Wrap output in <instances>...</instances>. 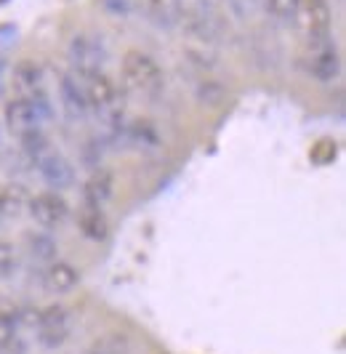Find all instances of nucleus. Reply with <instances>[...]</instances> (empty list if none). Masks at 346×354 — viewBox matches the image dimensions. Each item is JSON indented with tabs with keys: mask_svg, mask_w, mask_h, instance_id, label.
<instances>
[{
	"mask_svg": "<svg viewBox=\"0 0 346 354\" xmlns=\"http://www.w3.org/2000/svg\"><path fill=\"white\" fill-rule=\"evenodd\" d=\"M102 6L112 17H125L131 11V0H102Z\"/></svg>",
	"mask_w": 346,
	"mask_h": 354,
	"instance_id": "4be33fe9",
	"label": "nucleus"
},
{
	"mask_svg": "<svg viewBox=\"0 0 346 354\" xmlns=\"http://www.w3.org/2000/svg\"><path fill=\"white\" fill-rule=\"evenodd\" d=\"M0 3H8V0H0Z\"/></svg>",
	"mask_w": 346,
	"mask_h": 354,
	"instance_id": "5701e85b",
	"label": "nucleus"
},
{
	"mask_svg": "<svg viewBox=\"0 0 346 354\" xmlns=\"http://www.w3.org/2000/svg\"><path fill=\"white\" fill-rule=\"evenodd\" d=\"M0 224H3V216H0Z\"/></svg>",
	"mask_w": 346,
	"mask_h": 354,
	"instance_id": "b1692460",
	"label": "nucleus"
},
{
	"mask_svg": "<svg viewBox=\"0 0 346 354\" xmlns=\"http://www.w3.org/2000/svg\"><path fill=\"white\" fill-rule=\"evenodd\" d=\"M33 256H37V259H53V240H48V237H35Z\"/></svg>",
	"mask_w": 346,
	"mask_h": 354,
	"instance_id": "412c9836",
	"label": "nucleus"
},
{
	"mask_svg": "<svg viewBox=\"0 0 346 354\" xmlns=\"http://www.w3.org/2000/svg\"><path fill=\"white\" fill-rule=\"evenodd\" d=\"M112 192H115V176L109 171H96L83 184V203L102 208L104 203L112 197Z\"/></svg>",
	"mask_w": 346,
	"mask_h": 354,
	"instance_id": "4468645a",
	"label": "nucleus"
},
{
	"mask_svg": "<svg viewBox=\"0 0 346 354\" xmlns=\"http://www.w3.org/2000/svg\"><path fill=\"white\" fill-rule=\"evenodd\" d=\"M30 205V195L21 184H6L0 189V216L3 218H17L27 211Z\"/></svg>",
	"mask_w": 346,
	"mask_h": 354,
	"instance_id": "2eb2a0df",
	"label": "nucleus"
},
{
	"mask_svg": "<svg viewBox=\"0 0 346 354\" xmlns=\"http://www.w3.org/2000/svg\"><path fill=\"white\" fill-rule=\"evenodd\" d=\"M80 283V272L75 269L67 261H53L43 269V288L48 293H56V296H64L69 290H75Z\"/></svg>",
	"mask_w": 346,
	"mask_h": 354,
	"instance_id": "1a4fd4ad",
	"label": "nucleus"
},
{
	"mask_svg": "<svg viewBox=\"0 0 346 354\" xmlns=\"http://www.w3.org/2000/svg\"><path fill=\"white\" fill-rule=\"evenodd\" d=\"M14 272H17V253H14V245L0 240V280H8Z\"/></svg>",
	"mask_w": 346,
	"mask_h": 354,
	"instance_id": "6ab92c4d",
	"label": "nucleus"
},
{
	"mask_svg": "<svg viewBox=\"0 0 346 354\" xmlns=\"http://www.w3.org/2000/svg\"><path fill=\"white\" fill-rule=\"evenodd\" d=\"M86 354H128V338L118 330H109L96 338L86 349Z\"/></svg>",
	"mask_w": 346,
	"mask_h": 354,
	"instance_id": "dca6fc26",
	"label": "nucleus"
},
{
	"mask_svg": "<svg viewBox=\"0 0 346 354\" xmlns=\"http://www.w3.org/2000/svg\"><path fill=\"white\" fill-rule=\"evenodd\" d=\"M33 328L37 344L46 349H59L67 344L69 333H72V315L67 312V306L62 304H51L40 312H35Z\"/></svg>",
	"mask_w": 346,
	"mask_h": 354,
	"instance_id": "20e7f679",
	"label": "nucleus"
},
{
	"mask_svg": "<svg viewBox=\"0 0 346 354\" xmlns=\"http://www.w3.org/2000/svg\"><path fill=\"white\" fill-rule=\"evenodd\" d=\"M336 155H338V144L333 142V139H320L309 149L311 162H317V165H330L336 160Z\"/></svg>",
	"mask_w": 346,
	"mask_h": 354,
	"instance_id": "a211bd4d",
	"label": "nucleus"
},
{
	"mask_svg": "<svg viewBox=\"0 0 346 354\" xmlns=\"http://www.w3.org/2000/svg\"><path fill=\"white\" fill-rule=\"evenodd\" d=\"M27 211L33 213L35 224H40L43 230H56L67 221L69 205L67 200L59 195V192H40L30 200Z\"/></svg>",
	"mask_w": 346,
	"mask_h": 354,
	"instance_id": "423d86ee",
	"label": "nucleus"
},
{
	"mask_svg": "<svg viewBox=\"0 0 346 354\" xmlns=\"http://www.w3.org/2000/svg\"><path fill=\"white\" fill-rule=\"evenodd\" d=\"M59 99H62V109L72 123H83L88 118V102L83 83L75 75H64L59 80Z\"/></svg>",
	"mask_w": 346,
	"mask_h": 354,
	"instance_id": "0eeeda50",
	"label": "nucleus"
},
{
	"mask_svg": "<svg viewBox=\"0 0 346 354\" xmlns=\"http://www.w3.org/2000/svg\"><path fill=\"white\" fill-rule=\"evenodd\" d=\"M144 11H147V19L160 30H171L184 17L181 0H144Z\"/></svg>",
	"mask_w": 346,
	"mask_h": 354,
	"instance_id": "ddd939ff",
	"label": "nucleus"
},
{
	"mask_svg": "<svg viewBox=\"0 0 346 354\" xmlns=\"http://www.w3.org/2000/svg\"><path fill=\"white\" fill-rule=\"evenodd\" d=\"M122 88L138 99H157L165 88V75L155 59L144 51H128L120 64Z\"/></svg>",
	"mask_w": 346,
	"mask_h": 354,
	"instance_id": "f257e3e1",
	"label": "nucleus"
},
{
	"mask_svg": "<svg viewBox=\"0 0 346 354\" xmlns=\"http://www.w3.org/2000/svg\"><path fill=\"white\" fill-rule=\"evenodd\" d=\"M11 83L17 88L19 99H35L43 96V70L35 62H19L11 75Z\"/></svg>",
	"mask_w": 346,
	"mask_h": 354,
	"instance_id": "9b49d317",
	"label": "nucleus"
},
{
	"mask_svg": "<svg viewBox=\"0 0 346 354\" xmlns=\"http://www.w3.org/2000/svg\"><path fill=\"white\" fill-rule=\"evenodd\" d=\"M78 230L83 232L88 240L102 243V240H107V234H109V221H107L102 208L83 203L80 211H78Z\"/></svg>",
	"mask_w": 346,
	"mask_h": 354,
	"instance_id": "f8f14e48",
	"label": "nucleus"
},
{
	"mask_svg": "<svg viewBox=\"0 0 346 354\" xmlns=\"http://www.w3.org/2000/svg\"><path fill=\"white\" fill-rule=\"evenodd\" d=\"M48 118H51V104L46 102V96L14 99L6 104V123L11 128V133H17V136L40 131V125Z\"/></svg>",
	"mask_w": 346,
	"mask_h": 354,
	"instance_id": "39448f33",
	"label": "nucleus"
},
{
	"mask_svg": "<svg viewBox=\"0 0 346 354\" xmlns=\"http://www.w3.org/2000/svg\"><path fill=\"white\" fill-rule=\"evenodd\" d=\"M69 64H72V75L78 80H88L93 75H99L107 62V46L102 37L91 35V32H80L72 37L69 43Z\"/></svg>",
	"mask_w": 346,
	"mask_h": 354,
	"instance_id": "7ed1b4c3",
	"label": "nucleus"
},
{
	"mask_svg": "<svg viewBox=\"0 0 346 354\" xmlns=\"http://www.w3.org/2000/svg\"><path fill=\"white\" fill-rule=\"evenodd\" d=\"M338 70H341V56H338L333 43H325V46H320V48H311L309 72L314 80L328 83V80H333V77L338 75Z\"/></svg>",
	"mask_w": 346,
	"mask_h": 354,
	"instance_id": "9d476101",
	"label": "nucleus"
},
{
	"mask_svg": "<svg viewBox=\"0 0 346 354\" xmlns=\"http://www.w3.org/2000/svg\"><path fill=\"white\" fill-rule=\"evenodd\" d=\"M264 8L280 24H293L295 0H264Z\"/></svg>",
	"mask_w": 346,
	"mask_h": 354,
	"instance_id": "f3484780",
	"label": "nucleus"
},
{
	"mask_svg": "<svg viewBox=\"0 0 346 354\" xmlns=\"http://www.w3.org/2000/svg\"><path fill=\"white\" fill-rule=\"evenodd\" d=\"M206 3H210V0H206Z\"/></svg>",
	"mask_w": 346,
	"mask_h": 354,
	"instance_id": "393cba45",
	"label": "nucleus"
},
{
	"mask_svg": "<svg viewBox=\"0 0 346 354\" xmlns=\"http://www.w3.org/2000/svg\"><path fill=\"white\" fill-rule=\"evenodd\" d=\"M226 6L237 19H251L259 8H264V0H226Z\"/></svg>",
	"mask_w": 346,
	"mask_h": 354,
	"instance_id": "aec40b11",
	"label": "nucleus"
},
{
	"mask_svg": "<svg viewBox=\"0 0 346 354\" xmlns=\"http://www.w3.org/2000/svg\"><path fill=\"white\" fill-rule=\"evenodd\" d=\"M37 171H40L43 181L48 187H53V189H67V187H72V181H75V171H72L69 160L62 158L59 152H51V149L37 160Z\"/></svg>",
	"mask_w": 346,
	"mask_h": 354,
	"instance_id": "6e6552de",
	"label": "nucleus"
},
{
	"mask_svg": "<svg viewBox=\"0 0 346 354\" xmlns=\"http://www.w3.org/2000/svg\"><path fill=\"white\" fill-rule=\"evenodd\" d=\"M293 27L309 43V48H320V46L330 43L328 0H295Z\"/></svg>",
	"mask_w": 346,
	"mask_h": 354,
	"instance_id": "f03ea898",
	"label": "nucleus"
}]
</instances>
